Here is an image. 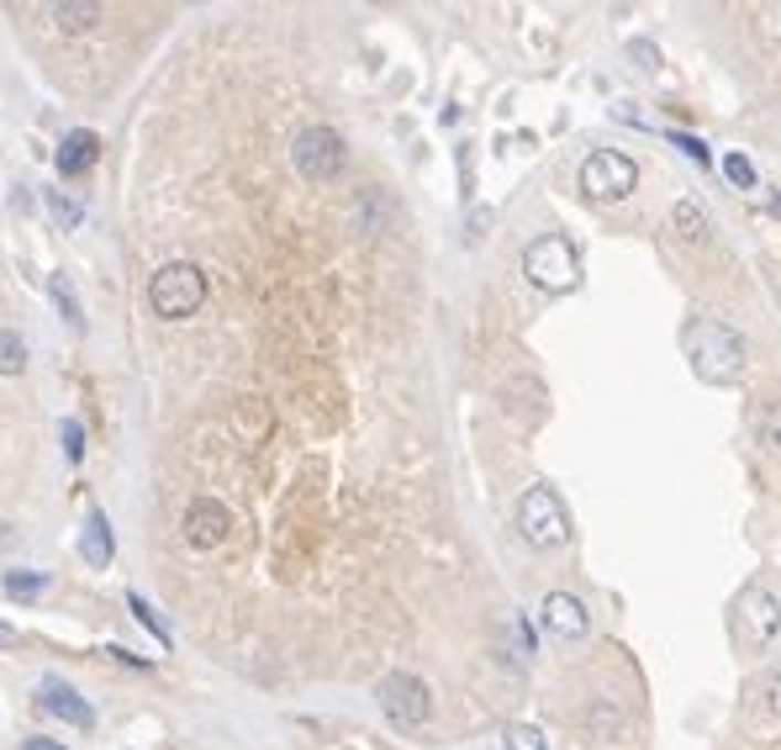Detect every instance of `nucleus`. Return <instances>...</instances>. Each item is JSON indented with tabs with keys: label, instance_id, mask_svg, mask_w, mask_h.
Here are the masks:
<instances>
[{
	"label": "nucleus",
	"instance_id": "obj_1",
	"mask_svg": "<svg viewBox=\"0 0 781 750\" xmlns=\"http://www.w3.org/2000/svg\"><path fill=\"white\" fill-rule=\"evenodd\" d=\"M687 360L697 370V381H708V387H735L739 376H745V339H739L729 323H718V317H697L687 323Z\"/></svg>",
	"mask_w": 781,
	"mask_h": 750
},
{
	"label": "nucleus",
	"instance_id": "obj_2",
	"mask_svg": "<svg viewBox=\"0 0 781 750\" xmlns=\"http://www.w3.org/2000/svg\"><path fill=\"white\" fill-rule=\"evenodd\" d=\"M523 275H528V286L549 291V296H566V291L581 286V254H576L570 239L545 233V239H534L523 249Z\"/></svg>",
	"mask_w": 781,
	"mask_h": 750
},
{
	"label": "nucleus",
	"instance_id": "obj_3",
	"mask_svg": "<svg viewBox=\"0 0 781 750\" xmlns=\"http://www.w3.org/2000/svg\"><path fill=\"white\" fill-rule=\"evenodd\" d=\"M148 307L169 323H180V317H196L207 307V275L201 265H190V260H169L154 281H148Z\"/></svg>",
	"mask_w": 781,
	"mask_h": 750
},
{
	"label": "nucleus",
	"instance_id": "obj_4",
	"mask_svg": "<svg viewBox=\"0 0 781 750\" xmlns=\"http://www.w3.org/2000/svg\"><path fill=\"white\" fill-rule=\"evenodd\" d=\"M518 534L534 550H560L570 545V513L555 486H528L518 497Z\"/></svg>",
	"mask_w": 781,
	"mask_h": 750
},
{
	"label": "nucleus",
	"instance_id": "obj_5",
	"mask_svg": "<svg viewBox=\"0 0 781 750\" xmlns=\"http://www.w3.org/2000/svg\"><path fill=\"white\" fill-rule=\"evenodd\" d=\"M735 634L750 655H760L781 634V598L766 587V581H750V587L735 598Z\"/></svg>",
	"mask_w": 781,
	"mask_h": 750
},
{
	"label": "nucleus",
	"instance_id": "obj_6",
	"mask_svg": "<svg viewBox=\"0 0 781 750\" xmlns=\"http://www.w3.org/2000/svg\"><path fill=\"white\" fill-rule=\"evenodd\" d=\"M291 159H296V170L307 175V180H317V186H328V180H338L344 175V165H349V148H344V138H338V127H302L296 133V144H291Z\"/></svg>",
	"mask_w": 781,
	"mask_h": 750
},
{
	"label": "nucleus",
	"instance_id": "obj_7",
	"mask_svg": "<svg viewBox=\"0 0 781 750\" xmlns=\"http://www.w3.org/2000/svg\"><path fill=\"white\" fill-rule=\"evenodd\" d=\"M380 708H386V719L402 729H418L433 719V693H428L423 677H412V672H391V677H380L376 687Z\"/></svg>",
	"mask_w": 781,
	"mask_h": 750
},
{
	"label": "nucleus",
	"instance_id": "obj_8",
	"mask_svg": "<svg viewBox=\"0 0 781 750\" xmlns=\"http://www.w3.org/2000/svg\"><path fill=\"white\" fill-rule=\"evenodd\" d=\"M634 186H640V165L629 154H618V148H597L581 165V191L597 196V201H623Z\"/></svg>",
	"mask_w": 781,
	"mask_h": 750
},
{
	"label": "nucleus",
	"instance_id": "obj_9",
	"mask_svg": "<svg viewBox=\"0 0 781 750\" xmlns=\"http://www.w3.org/2000/svg\"><path fill=\"white\" fill-rule=\"evenodd\" d=\"M228 529H233V513L222 508V503H212V497H196L186 508V545L190 550H217V545L228 539Z\"/></svg>",
	"mask_w": 781,
	"mask_h": 750
},
{
	"label": "nucleus",
	"instance_id": "obj_10",
	"mask_svg": "<svg viewBox=\"0 0 781 750\" xmlns=\"http://www.w3.org/2000/svg\"><path fill=\"white\" fill-rule=\"evenodd\" d=\"M38 703H43V714H53V719H64V725L74 729H95V708L80 693H74L64 677H43V687H38Z\"/></svg>",
	"mask_w": 781,
	"mask_h": 750
},
{
	"label": "nucleus",
	"instance_id": "obj_11",
	"mask_svg": "<svg viewBox=\"0 0 781 750\" xmlns=\"http://www.w3.org/2000/svg\"><path fill=\"white\" fill-rule=\"evenodd\" d=\"M539 613H545V630L555 640H587V630H592V613L576 592H549Z\"/></svg>",
	"mask_w": 781,
	"mask_h": 750
},
{
	"label": "nucleus",
	"instance_id": "obj_12",
	"mask_svg": "<svg viewBox=\"0 0 781 750\" xmlns=\"http://www.w3.org/2000/svg\"><path fill=\"white\" fill-rule=\"evenodd\" d=\"M95 159H101V138H95L91 127H74V133H64V144L53 148V165H59V175H64V180L91 175Z\"/></svg>",
	"mask_w": 781,
	"mask_h": 750
},
{
	"label": "nucleus",
	"instance_id": "obj_13",
	"mask_svg": "<svg viewBox=\"0 0 781 750\" xmlns=\"http://www.w3.org/2000/svg\"><path fill=\"white\" fill-rule=\"evenodd\" d=\"M80 556H85V566H91V571H106V566H112V524H106V513H91V518H85Z\"/></svg>",
	"mask_w": 781,
	"mask_h": 750
},
{
	"label": "nucleus",
	"instance_id": "obj_14",
	"mask_svg": "<svg viewBox=\"0 0 781 750\" xmlns=\"http://www.w3.org/2000/svg\"><path fill=\"white\" fill-rule=\"evenodd\" d=\"M48 17L64 27V32H91V27L106 17V6H95V0H85V6H80V0H64V6H48Z\"/></svg>",
	"mask_w": 781,
	"mask_h": 750
},
{
	"label": "nucleus",
	"instance_id": "obj_15",
	"mask_svg": "<svg viewBox=\"0 0 781 750\" xmlns=\"http://www.w3.org/2000/svg\"><path fill=\"white\" fill-rule=\"evenodd\" d=\"M623 729H629L623 708H618L613 698H597V703H592V740L613 746V740H623Z\"/></svg>",
	"mask_w": 781,
	"mask_h": 750
},
{
	"label": "nucleus",
	"instance_id": "obj_16",
	"mask_svg": "<svg viewBox=\"0 0 781 750\" xmlns=\"http://www.w3.org/2000/svg\"><path fill=\"white\" fill-rule=\"evenodd\" d=\"M48 296H53V307H59V317L70 323V328H80L85 323V313H80V296H74L70 275H48Z\"/></svg>",
	"mask_w": 781,
	"mask_h": 750
},
{
	"label": "nucleus",
	"instance_id": "obj_17",
	"mask_svg": "<svg viewBox=\"0 0 781 750\" xmlns=\"http://www.w3.org/2000/svg\"><path fill=\"white\" fill-rule=\"evenodd\" d=\"M43 207L53 212V222H59L64 233H74V228L85 222V212H80V207L70 201V191H59V186H43Z\"/></svg>",
	"mask_w": 781,
	"mask_h": 750
},
{
	"label": "nucleus",
	"instance_id": "obj_18",
	"mask_svg": "<svg viewBox=\"0 0 781 750\" xmlns=\"http://www.w3.org/2000/svg\"><path fill=\"white\" fill-rule=\"evenodd\" d=\"M671 222H676V233L682 239H708V212L697 207V201H676V212H671Z\"/></svg>",
	"mask_w": 781,
	"mask_h": 750
},
{
	"label": "nucleus",
	"instance_id": "obj_19",
	"mask_svg": "<svg viewBox=\"0 0 781 750\" xmlns=\"http://www.w3.org/2000/svg\"><path fill=\"white\" fill-rule=\"evenodd\" d=\"M27 370V339L17 328H0V376H22Z\"/></svg>",
	"mask_w": 781,
	"mask_h": 750
},
{
	"label": "nucleus",
	"instance_id": "obj_20",
	"mask_svg": "<svg viewBox=\"0 0 781 750\" xmlns=\"http://www.w3.org/2000/svg\"><path fill=\"white\" fill-rule=\"evenodd\" d=\"M43 587H48L43 571H6V598H17V603L43 598Z\"/></svg>",
	"mask_w": 781,
	"mask_h": 750
},
{
	"label": "nucleus",
	"instance_id": "obj_21",
	"mask_svg": "<svg viewBox=\"0 0 781 750\" xmlns=\"http://www.w3.org/2000/svg\"><path fill=\"white\" fill-rule=\"evenodd\" d=\"M756 434H760V444H766V450H777V455H781V397H771V402L760 408Z\"/></svg>",
	"mask_w": 781,
	"mask_h": 750
},
{
	"label": "nucleus",
	"instance_id": "obj_22",
	"mask_svg": "<svg viewBox=\"0 0 781 750\" xmlns=\"http://www.w3.org/2000/svg\"><path fill=\"white\" fill-rule=\"evenodd\" d=\"M127 608L138 613V624H143V630H148V634H154L159 645H175V640H169V630H165V624H159V613H154V603H148L143 592H133V598H127Z\"/></svg>",
	"mask_w": 781,
	"mask_h": 750
},
{
	"label": "nucleus",
	"instance_id": "obj_23",
	"mask_svg": "<svg viewBox=\"0 0 781 750\" xmlns=\"http://www.w3.org/2000/svg\"><path fill=\"white\" fill-rule=\"evenodd\" d=\"M507 750H549V740H545V729L513 725V729H507Z\"/></svg>",
	"mask_w": 781,
	"mask_h": 750
},
{
	"label": "nucleus",
	"instance_id": "obj_24",
	"mask_svg": "<svg viewBox=\"0 0 781 750\" xmlns=\"http://www.w3.org/2000/svg\"><path fill=\"white\" fill-rule=\"evenodd\" d=\"M724 175H729V180H735V186H745V191H750V186H756V165H750V159H745V154H729V159H724Z\"/></svg>",
	"mask_w": 781,
	"mask_h": 750
},
{
	"label": "nucleus",
	"instance_id": "obj_25",
	"mask_svg": "<svg viewBox=\"0 0 781 750\" xmlns=\"http://www.w3.org/2000/svg\"><path fill=\"white\" fill-rule=\"evenodd\" d=\"M671 144L682 148L687 159H697V165H713V154H708V144H703V138H692V133H671Z\"/></svg>",
	"mask_w": 781,
	"mask_h": 750
},
{
	"label": "nucleus",
	"instance_id": "obj_26",
	"mask_svg": "<svg viewBox=\"0 0 781 750\" xmlns=\"http://www.w3.org/2000/svg\"><path fill=\"white\" fill-rule=\"evenodd\" d=\"M59 439H64V455H70V461H80V455H85V429H80L74 418H64V429H59Z\"/></svg>",
	"mask_w": 781,
	"mask_h": 750
},
{
	"label": "nucleus",
	"instance_id": "obj_27",
	"mask_svg": "<svg viewBox=\"0 0 781 750\" xmlns=\"http://www.w3.org/2000/svg\"><path fill=\"white\" fill-rule=\"evenodd\" d=\"M771 714H777V719H781V672H777V677H771Z\"/></svg>",
	"mask_w": 781,
	"mask_h": 750
},
{
	"label": "nucleus",
	"instance_id": "obj_28",
	"mask_svg": "<svg viewBox=\"0 0 781 750\" xmlns=\"http://www.w3.org/2000/svg\"><path fill=\"white\" fill-rule=\"evenodd\" d=\"M22 750H64V746H59V740H43V735H38V740H27Z\"/></svg>",
	"mask_w": 781,
	"mask_h": 750
},
{
	"label": "nucleus",
	"instance_id": "obj_29",
	"mask_svg": "<svg viewBox=\"0 0 781 750\" xmlns=\"http://www.w3.org/2000/svg\"><path fill=\"white\" fill-rule=\"evenodd\" d=\"M0 545H17V534L6 529V524H0Z\"/></svg>",
	"mask_w": 781,
	"mask_h": 750
},
{
	"label": "nucleus",
	"instance_id": "obj_30",
	"mask_svg": "<svg viewBox=\"0 0 781 750\" xmlns=\"http://www.w3.org/2000/svg\"><path fill=\"white\" fill-rule=\"evenodd\" d=\"M6 640H11V624H6V619H0V645H6Z\"/></svg>",
	"mask_w": 781,
	"mask_h": 750
}]
</instances>
